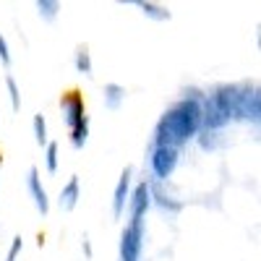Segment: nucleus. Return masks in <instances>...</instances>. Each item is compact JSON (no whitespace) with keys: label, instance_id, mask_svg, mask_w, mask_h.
Returning <instances> with one entry per match:
<instances>
[]
</instances>
